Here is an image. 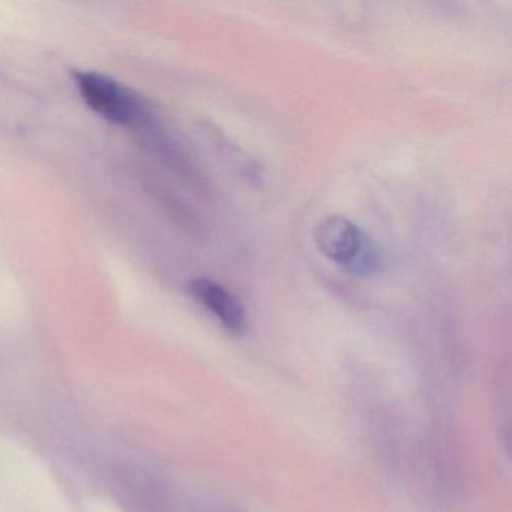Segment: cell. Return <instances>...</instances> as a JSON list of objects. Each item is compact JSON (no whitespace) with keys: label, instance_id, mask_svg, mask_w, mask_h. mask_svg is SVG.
Here are the masks:
<instances>
[{"label":"cell","instance_id":"1","mask_svg":"<svg viewBox=\"0 0 512 512\" xmlns=\"http://www.w3.org/2000/svg\"><path fill=\"white\" fill-rule=\"evenodd\" d=\"M313 236L323 256L355 277H373L382 268V253L376 242L344 215L323 217L314 226Z\"/></svg>","mask_w":512,"mask_h":512},{"label":"cell","instance_id":"2","mask_svg":"<svg viewBox=\"0 0 512 512\" xmlns=\"http://www.w3.org/2000/svg\"><path fill=\"white\" fill-rule=\"evenodd\" d=\"M74 79L86 104L107 121L125 125L136 118V98L115 80L97 73H76Z\"/></svg>","mask_w":512,"mask_h":512},{"label":"cell","instance_id":"3","mask_svg":"<svg viewBox=\"0 0 512 512\" xmlns=\"http://www.w3.org/2000/svg\"><path fill=\"white\" fill-rule=\"evenodd\" d=\"M190 290L194 298L206 310L211 311L230 334H244L247 329V316H245L244 307L226 287L221 286L217 281L209 280V278H197V280L191 281Z\"/></svg>","mask_w":512,"mask_h":512}]
</instances>
